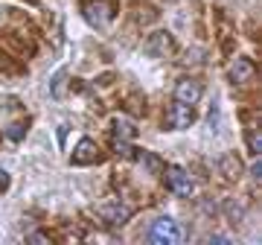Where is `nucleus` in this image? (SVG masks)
<instances>
[{"mask_svg": "<svg viewBox=\"0 0 262 245\" xmlns=\"http://www.w3.org/2000/svg\"><path fill=\"white\" fill-rule=\"evenodd\" d=\"M149 239L155 245H175L184 239V231H181V225L175 222V219H169V216H160L151 222L149 228Z\"/></svg>", "mask_w": 262, "mask_h": 245, "instance_id": "1", "label": "nucleus"}, {"mask_svg": "<svg viewBox=\"0 0 262 245\" xmlns=\"http://www.w3.org/2000/svg\"><path fill=\"white\" fill-rule=\"evenodd\" d=\"M195 122V111H192V105H184L175 99V105L166 111V126L172 129V132H184V129H189Z\"/></svg>", "mask_w": 262, "mask_h": 245, "instance_id": "2", "label": "nucleus"}, {"mask_svg": "<svg viewBox=\"0 0 262 245\" xmlns=\"http://www.w3.org/2000/svg\"><path fill=\"white\" fill-rule=\"evenodd\" d=\"M166 184L169 190L175 193V196H192L195 193V181L189 178V172L187 170H181V167H169L166 170Z\"/></svg>", "mask_w": 262, "mask_h": 245, "instance_id": "3", "label": "nucleus"}, {"mask_svg": "<svg viewBox=\"0 0 262 245\" xmlns=\"http://www.w3.org/2000/svg\"><path fill=\"white\" fill-rule=\"evenodd\" d=\"M84 18H88V24H94V27H105L114 18L111 0H91V3H84Z\"/></svg>", "mask_w": 262, "mask_h": 245, "instance_id": "4", "label": "nucleus"}, {"mask_svg": "<svg viewBox=\"0 0 262 245\" xmlns=\"http://www.w3.org/2000/svg\"><path fill=\"white\" fill-rule=\"evenodd\" d=\"M143 53L151 58H166L172 53V35L169 32H155V35H149V41L143 44Z\"/></svg>", "mask_w": 262, "mask_h": 245, "instance_id": "5", "label": "nucleus"}, {"mask_svg": "<svg viewBox=\"0 0 262 245\" xmlns=\"http://www.w3.org/2000/svg\"><path fill=\"white\" fill-rule=\"evenodd\" d=\"M201 96H204V88L195 79H181L178 85H175V99L184 105H195Z\"/></svg>", "mask_w": 262, "mask_h": 245, "instance_id": "6", "label": "nucleus"}, {"mask_svg": "<svg viewBox=\"0 0 262 245\" xmlns=\"http://www.w3.org/2000/svg\"><path fill=\"white\" fill-rule=\"evenodd\" d=\"M253 73H256V67H253L251 58H236L233 65H230V70H227V76H230L233 85H248L253 79Z\"/></svg>", "mask_w": 262, "mask_h": 245, "instance_id": "7", "label": "nucleus"}, {"mask_svg": "<svg viewBox=\"0 0 262 245\" xmlns=\"http://www.w3.org/2000/svg\"><path fill=\"white\" fill-rule=\"evenodd\" d=\"M96 158H99L96 143L91 140V137H82V140H79V146L73 149V164H76V167H88V164H94Z\"/></svg>", "mask_w": 262, "mask_h": 245, "instance_id": "8", "label": "nucleus"}, {"mask_svg": "<svg viewBox=\"0 0 262 245\" xmlns=\"http://www.w3.org/2000/svg\"><path fill=\"white\" fill-rule=\"evenodd\" d=\"M99 216H102L108 225H125L131 219V208L128 205H120V201H117V205H105V208H99Z\"/></svg>", "mask_w": 262, "mask_h": 245, "instance_id": "9", "label": "nucleus"}, {"mask_svg": "<svg viewBox=\"0 0 262 245\" xmlns=\"http://www.w3.org/2000/svg\"><path fill=\"white\" fill-rule=\"evenodd\" d=\"M222 172H225V178H230V181L242 178V160L236 158V155H225V158H222Z\"/></svg>", "mask_w": 262, "mask_h": 245, "instance_id": "10", "label": "nucleus"}, {"mask_svg": "<svg viewBox=\"0 0 262 245\" xmlns=\"http://www.w3.org/2000/svg\"><path fill=\"white\" fill-rule=\"evenodd\" d=\"M114 134H117L120 140H131V137L137 134V129H134V122H131L128 117H114Z\"/></svg>", "mask_w": 262, "mask_h": 245, "instance_id": "11", "label": "nucleus"}, {"mask_svg": "<svg viewBox=\"0 0 262 245\" xmlns=\"http://www.w3.org/2000/svg\"><path fill=\"white\" fill-rule=\"evenodd\" d=\"M137 160H140V164L151 172V175H160V172H163V160H160L155 152H146V149H143L140 155H137Z\"/></svg>", "mask_w": 262, "mask_h": 245, "instance_id": "12", "label": "nucleus"}, {"mask_svg": "<svg viewBox=\"0 0 262 245\" xmlns=\"http://www.w3.org/2000/svg\"><path fill=\"white\" fill-rule=\"evenodd\" d=\"M248 143H251L253 155H259V152H262V137L256 134V129H248Z\"/></svg>", "mask_w": 262, "mask_h": 245, "instance_id": "13", "label": "nucleus"}, {"mask_svg": "<svg viewBox=\"0 0 262 245\" xmlns=\"http://www.w3.org/2000/svg\"><path fill=\"white\" fill-rule=\"evenodd\" d=\"M64 79H67V73L64 70H58L56 79H53V96H61V91H64Z\"/></svg>", "mask_w": 262, "mask_h": 245, "instance_id": "14", "label": "nucleus"}, {"mask_svg": "<svg viewBox=\"0 0 262 245\" xmlns=\"http://www.w3.org/2000/svg\"><path fill=\"white\" fill-rule=\"evenodd\" d=\"M27 242H44V245H47V242H50V236H47V234H38V231H35V234H29V236H27Z\"/></svg>", "mask_w": 262, "mask_h": 245, "instance_id": "15", "label": "nucleus"}, {"mask_svg": "<svg viewBox=\"0 0 262 245\" xmlns=\"http://www.w3.org/2000/svg\"><path fill=\"white\" fill-rule=\"evenodd\" d=\"M6 134H9L12 140H18L20 134H24V126H12V129H9V132H6Z\"/></svg>", "mask_w": 262, "mask_h": 245, "instance_id": "16", "label": "nucleus"}, {"mask_svg": "<svg viewBox=\"0 0 262 245\" xmlns=\"http://www.w3.org/2000/svg\"><path fill=\"white\" fill-rule=\"evenodd\" d=\"M6 187H9V172H6V170H0V193H3Z\"/></svg>", "mask_w": 262, "mask_h": 245, "instance_id": "17", "label": "nucleus"}, {"mask_svg": "<svg viewBox=\"0 0 262 245\" xmlns=\"http://www.w3.org/2000/svg\"><path fill=\"white\" fill-rule=\"evenodd\" d=\"M253 178H262V164H259V160H256V164H253Z\"/></svg>", "mask_w": 262, "mask_h": 245, "instance_id": "18", "label": "nucleus"}]
</instances>
